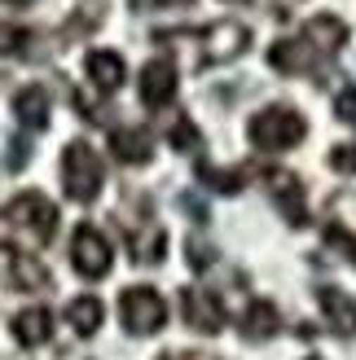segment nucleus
I'll return each instance as SVG.
<instances>
[{
    "instance_id": "obj_1",
    "label": "nucleus",
    "mask_w": 356,
    "mask_h": 360,
    "mask_svg": "<svg viewBox=\"0 0 356 360\" xmlns=\"http://www.w3.org/2000/svg\"><path fill=\"white\" fill-rule=\"evenodd\" d=\"M158 35H172V40H193V62L198 66H220V62H234L246 53L251 44V31L234 18H220V22H207V27H181V31H158Z\"/></svg>"
},
{
    "instance_id": "obj_2",
    "label": "nucleus",
    "mask_w": 356,
    "mask_h": 360,
    "mask_svg": "<svg viewBox=\"0 0 356 360\" xmlns=\"http://www.w3.org/2000/svg\"><path fill=\"white\" fill-rule=\"evenodd\" d=\"M246 136H251V146L264 150V154H286V150H295L299 141L308 136V119L299 115L295 105L273 101V105H264V110L251 115Z\"/></svg>"
},
{
    "instance_id": "obj_3",
    "label": "nucleus",
    "mask_w": 356,
    "mask_h": 360,
    "mask_svg": "<svg viewBox=\"0 0 356 360\" xmlns=\"http://www.w3.org/2000/svg\"><path fill=\"white\" fill-rule=\"evenodd\" d=\"M106 185V163L88 141H70L62 150V189L70 202H93Z\"/></svg>"
},
{
    "instance_id": "obj_4",
    "label": "nucleus",
    "mask_w": 356,
    "mask_h": 360,
    "mask_svg": "<svg viewBox=\"0 0 356 360\" xmlns=\"http://www.w3.org/2000/svg\"><path fill=\"white\" fill-rule=\"evenodd\" d=\"M5 224H9L13 233H23V238L35 242V246H49L53 233H58V207H53L40 189H27V193L9 198Z\"/></svg>"
},
{
    "instance_id": "obj_5",
    "label": "nucleus",
    "mask_w": 356,
    "mask_h": 360,
    "mask_svg": "<svg viewBox=\"0 0 356 360\" xmlns=\"http://www.w3.org/2000/svg\"><path fill=\"white\" fill-rule=\"evenodd\" d=\"M119 321H123V330L136 334V338L158 334L167 326V303L154 285H128V290L119 295Z\"/></svg>"
},
{
    "instance_id": "obj_6",
    "label": "nucleus",
    "mask_w": 356,
    "mask_h": 360,
    "mask_svg": "<svg viewBox=\"0 0 356 360\" xmlns=\"http://www.w3.org/2000/svg\"><path fill=\"white\" fill-rule=\"evenodd\" d=\"M0 285L18 290V295H40V290H49V268L35 255H27V250L0 242Z\"/></svg>"
},
{
    "instance_id": "obj_7",
    "label": "nucleus",
    "mask_w": 356,
    "mask_h": 360,
    "mask_svg": "<svg viewBox=\"0 0 356 360\" xmlns=\"http://www.w3.org/2000/svg\"><path fill=\"white\" fill-rule=\"evenodd\" d=\"M264 189H269L277 215L286 220L291 229H304L308 224V198H304V180L286 167H269L264 172Z\"/></svg>"
},
{
    "instance_id": "obj_8",
    "label": "nucleus",
    "mask_w": 356,
    "mask_h": 360,
    "mask_svg": "<svg viewBox=\"0 0 356 360\" xmlns=\"http://www.w3.org/2000/svg\"><path fill=\"white\" fill-rule=\"evenodd\" d=\"M70 264H75V273L88 277V281H97V277L110 273L115 250H110V242H106V233L93 229V224H80L75 238H70Z\"/></svg>"
},
{
    "instance_id": "obj_9",
    "label": "nucleus",
    "mask_w": 356,
    "mask_h": 360,
    "mask_svg": "<svg viewBox=\"0 0 356 360\" xmlns=\"http://www.w3.org/2000/svg\"><path fill=\"white\" fill-rule=\"evenodd\" d=\"M123 238H128V250H132L136 264H158L163 250H167V233H163V224H154L150 202L141 207V215H128V220H123Z\"/></svg>"
},
{
    "instance_id": "obj_10",
    "label": "nucleus",
    "mask_w": 356,
    "mask_h": 360,
    "mask_svg": "<svg viewBox=\"0 0 356 360\" xmlns=\"http://www.w3.org/2000/svg\"><path fill=\"white\" fill-rule=\"evenodd\" d=\"M181 312L185 326L198 334H220L224 330V303L216 290H203V285H185L181 290Z\"/></svg>"
},
{
    "instance_id": "obj_11",
    "label": "nucleus",
    "mask_w": 356,
    "mask_h": 360,
    "mask_svg": "<svg viewBox=\"0 0 356 360\" xmlns=\"http://www.w3.org/2000/svg\"><path fill=\"white\" fill-rule=\"evenodd\" d=\"M176 101V66L172 58H150L141 66V105L146 110H167Z\"/></svg>"
},
{
    "instance_id": "obj_12",
    "label": "nucleus",
    "mask_w": 356,
    "mask_h": 360,
    "mask_svg": "<svg viewBox=\"0 0 356 360\" xmlns=\"http://www.w3.org/2000/svg\"><path fill=\"white\" fill-rule=\"evenodd\" d=\"M299 40H304L322 62H330V58H339L343 44H348V22H339L334 13H317V18H308V22H304Z\"/></svg>"
},
{
    "instance_id": "obj_13",
    "label": "nucleus",
    "mask_w": 356,
    "mask_h": 360,
    "mask_svg": "<svg viewBox=\"0 0 356 360\" xmlns=\"http://www.w3.org/2000/svg\"><path fill=\"white\" fill-rule=\"evenodd\" d=\"M110 154L128 167H141L154 158V132L141 128V123H128V128H115L110 132Z\"/></svg>"
},
{
    "instance_id": "obj_14",
    "label": "nucleus",
    "mask_w": 356,
    "mask_h": 360,
    "mask_svg": "<svg viewBox=\"0 0 356 360\" xmlns=\"http://www.w3.org/2000/svg\"><path fill=\"white\" fill-rule=\"evenodd\" d=\"M269 66L277 75H312V70L322 66V58H317L304 40H273L269 44Z\"/></svg>"
},
{
    "instance_id": "obj_15",
    "label": "nucleus",
    "mask_w": 356,
    "mask_h": 360,
    "mask_svg": "<svg viewBox=\"0 0 356 360\" xmlns=\"http://www.w3.org/2000/svg\"><path fill=\"white\" fill-rule=\"evenodd\" d=\"M84 75L93 79L97 93H119L123 79H128V66H123V58L115 49H93L84 58Z\"/></svg>"
},
{
    "instance_id": "obj_16",
    "label": "nucleus",
    "mask_w": 356,
    "mask_h": 360,
    "mask_svg": "<svg viewBox=\"0 0 356 360\" xmlns=\"http://www.w3.org/2000/svg\"><path fill=\"white\" fill-rule=\"evenodd\" d=\"M317 303H322V312H326L334 334L356 338V299L348 290H339V285H317Z\"/></svg>"
},
{
    "instance_id": "obj_17",
    "label": "nucleus",
    "mask_w": 356,
    "mask_h": 360,
    "mask_svg": "<svg viewBox=\"0 0 356 360\" xmlns=\"http://www.w3.org/2000/svg\"><path fill=\"white\" fill-rule=\"evenodd\" d=\"M13 115H18V123H23V128H31V132L49 128V93H44V84L18 88V93H13Z\"/></svg>"
},
{
    "instance_id": "obj_18",
    "label": "nucleus",
    "mask_w": 356,
    "mask_h": 360,
    "mask_svg": "<svg viewBox=\"0 0 356 360\" xmlns=\"http://www.w3.org/2000/svg\"><path fill=\"white\" fill-rule=\"evenodd\" d=\"M13 338L23 347H44L53 338V312L49 308H23L13 316Z\"/></svg>"
},
{
    "instance_id": "obj_19",
    "label": "nucleus",
    "mask_w": 356,
    "mask_h": 360,
    "mask_svg": "<svg viewBox=\"0 0 356 360\" xmlns=\"http://www.w3.org/2000/svg\"><path fill=\"white\" fill-rule=\"evenodd\" d=\"M101 316H106V308H101V299H97V295H80V299H70V303H66V326L75 330L80 338L97 334V330H101Z\"/></svg>"
},
{
    "instance_id": "obj_20",
    "label": "nucleus",
    "mask_w": 356,
    "mask_h": 360,
    "mask_svg": "<svg viewBox=\"0 0 356 360\" xmlns=\"http://www.w3.org/2000/svg\"><path fill=\"white\" fill-rule=\"evenodd\" d=\"M242 334L255 338V343H260V338H273V334H277V308H273L269 299H255L251 308L242 312Z\"/></svg>"
},
{
    "instance_id": "obj_21",
    "label": "nucleus",
    "mask_w": 356,
    "mask_h": 360,
    "mask_svg": "<svg viewBox=\"0 0 356 360\" xmlns=\"http://www.w3.org/2000/svg\"><path fill=\"white\" fill-rule=\"evenodd\" d=\"M242 167H211L207 158H198V180L207 189H216V193H238L242 189Z\"/></svg>"
},
{
    "instance_id": "obj_22",
    "label": "nucleus",
    "mask_w": 356,
    "mask_h": 360,
    "mask_svg": "<svg viewBox=\"0 0 356 360\" xmlns=\"http://www.w3.org/2000/svg\"><path fill=\"white\" fill-rule=\"evenodd\" d=\"M167 141H172V150H181V154H198V150H203V132L193 128V119H185V115L172 123Z\"/></svg>"
},
{
    "instance_id": "obj_23",
    "label": "nucleus",
    "mask_w": 356,
    "mask_h": 360,
    "mask_svg": "<svg viewBox=\"0 0 356 360\" xmlns=\"http://www.w3.org/2000/svg\"><path fill=\"white\" fill-rule=\"evenodd\" d=\"M31 31L18 22H0V58H13V53H27Z\"/></svg>"
},
{
    "instance_id": "obj_24",
    "label": "nucleus",
    "mask_w": 356,
    "mask_h": 360,
    "mask_svg": "<svg viewBox=\"0 0 356 360\" xmlns=\"http://www.w3.org/2000/svg\"><path fill=\"white\" fill-rule=\"evenodd\" d=\"M101 9H106V0H93V5H84V13H75V18H70V22H66V40H75V35H84V31H93L97 22H101Z\"/></svg>"
},
{
    "instance_id": "obj_25",
    "label": "nucleus",
    "mask_w": 356,
    "mask_h": 360,
    "mask_svg": "<svg viewBox=\"0 0 356 360\" xmlns=\"http://www.w3.org/2000/svg\"><path fill=\"white\" fill-rule=\"evenodd\" d=\"M326 242L339 250V255H348V259L356 264V233H352V229H343V224L330 220V224H326Z\"/></svg>"
},
{
    "instance_id": "obj_26",
    "label": "nucleus",
    "mask_w": 356,
    "mask_h": 360,
    "mask_svg": "<svg viewBox=\"0 0 356 360\" xmlns=\"http://www.w3.org/2000/svg\"><path fill=\"white\" fill-rule=\"evenodd\" d=\"M334 115L356 128V88H352V84H343V88H339V97H334Z\"/></svg>"
},
{
    "instance_id": "obj_27",
    "label": "nucleus",
    "mask_w": 356,
    "mask_h": 360,
    "mask_svg": "<svg viewBox=\"0 0 356 360\" xmlns=\"http://www.w3.org/2000/svg\"><path fill=\"white\" fill-rule=\"evenodd\" d=\"M185 250H189V268H198V273H207V268L216 264V250H211L207 242H198V238H189Z\"/></svg>"
},
{
    "instance_id": "obj_28",
    "label": "nucleus",
    "mask_w": 356,
    "mask_h": 360,
    "mask_svg": "<svg viewBox=\"0 0 356 360\" xmlns=\"http://www.w3.org/2000/svg\"><path fill=\"white\" fill-rule=\"evenodd\" d=\"M330 167L356 176V146H334V150H330Z\"/></svg>"
},
{
    "instance_id": "obj_29",
    "label": "nucleus",
    "mask_w": 356,
    "mask_h": 360,
    "mask_svg": "<svg viewBox=\"0 0 356 360\" xmlns=\"http://www.w3.org/2000/svg\"><path fill=\"white\" fill-rule=\"evenodd\" d=\"M27 158H31V146H27V141H13V146H9V172H23Z\"/></svg>"
},
{
    "instance_id": "obj_30",
    "label": "nucleus",
    "mask_w": 356,
    "mask_h": 360,
    "mask_svg": "<svg viewBox=\"0 0 356 360\" xmlns=\"http://www.w3.org/2000/svg\"><path fill=\"white\" fill-rule=\"evenodd\" d=\"M128 5H132L136 13H150V9H163L167 0H128Z\"/></svg>"
},
{
    "instance_id": "obj_31",
    "label": "nucleus",
    "mask_w": 356,
    "mask_h": 360,
    "mask_svg": "<svg viewBox=\"0 0 356 360\" xmlns=\"http://www.w3.org/2000/svg\"><path fill=\"white\" fill-rule=\"evenodd\" d=\"M158 360H211V356H198V352H167V356H158Z\"/></svg>"
},
{
    "instance_id": "obj_32",
    "label": "nucleus",
    "mask_w": 356,
    "mask_h": 360,
    "mask_svg": "<svg viewBox=\"0 0 356 360\" xmlns=\"http://www.w3.org/2000/svg\"><path fill=\"white\" fill-rule=\"evenodd\" d=\"M5 5H31V0H5Z\"/></svg>"
},
{
    "instance_id": "obj_33",
    "label": "nucleus",
    "mask_w": 356,
    "mask_h": 360,
    "mask_svg": "<svg viewBox=\"0 0 356 360\" xmlns=\"http://www.w3.org/2000/svg\"><path fill=\"white\" fill-rule=\"evenodd\" d=\"M308 360H322V356H308Z\"/></svg>"
}]
</instances>
